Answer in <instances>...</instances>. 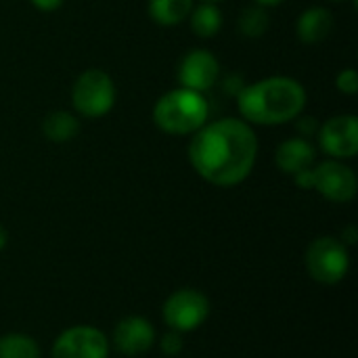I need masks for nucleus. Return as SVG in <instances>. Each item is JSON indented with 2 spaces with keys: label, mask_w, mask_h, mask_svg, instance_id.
<instances>
[{
  "label": "nucleus",
  "mask_w": 358,
  "mask_h": 358,
  "mask_svg": "<svg viewBox=\"0 0 358 358\" xmlns=\"http://www.w3.org/2000/svg\"><path fill=\"white\" fill-rule=\"evenodd\" d=\"M65 0H29V4L40 13H52L63 6Z\"/></svg>",
  "instance_id": "nucleus-24"
},
{
  "label": "nucleus",
  "mask_w": 358,
  "mask_h": 358,
  "mask_svg": "<svg viewBox=\"0 0 358 358\" xmlns=\"http://www.w3.org/2000/svg\"><path fill=\"white\" fill-rule=\"evenodd\" d=\"M220 76H222L220 61L208 48H191L189 52L182 55L176 67L178 86L195 92H208L220 82Z\"/></svg>",
  "instance_id": "nucleus-10"
},
{
  "label": "nucleus",
  "mask_w": 358,
  "mask_h": 358,
  "mask_svg": "<svg viewBox=\"0 0 358 358\" xmlns=\"http://www.w3.org/2000/svg\"><path fill=\"white\" fill-rule=\"evenodd\" d=\"M329 2H344V0H329Z\"/></svg>",
  "instance_id": "nucleus-29"
},
{
  "label": "nucleus",
  "mask_w": 358,
  "mask_h": 358,
  "mask_svg": "<svg viewBox=\"0 0 358 358\" xmlns=\"http://www.w3.org/2000/svg\"><path fill=\"white\" fill-rule=\"evenodd\" d=\"M334 31V13L327 6H308L296 19V36L302 44H321Z\"/></svg>",
  "instance_id": "nucleus-13"
},
{
  "label": "nucleus",
  "mask_w": 358,
  "mask_h": 358,
  "mask_svg": "<svg viewBox=\"0 0 358 358\" xmlns=\"http://www.w3.org/2000/svg\"><path fill=\"white\" fill-rule=\"evenodd\" d=\"M245 86V82H243V78L239 76V73H229V76H224V80H222V88L231 94V96H237L239 94V90Z\"/></svg>",
  "instance_id": "nucleus-23"
},
{
  "label": "nucleus",
  "mask_w": 358,
  "mask_h": 358,
  "mask_svg": "<svg viewBox=\"0 0 358 358\" xmlns=\"http://www.w3.org/2000/svg\"><path fill=\"white\" fill-rule=\"evenodd\" d=\"M285 0H254V4L258 6H264V8H275V6H281Z\"/></svg>",
  "instance_id": "nucleus-26"
},
{
  "label": "nucleus",
  "mask_w": 358,
  "mask_h": 358,
  "mask_svg": "<svg viewBox=\"0 0 358 358\" xmlns=\"http://www.w3.org/2000/svg\"><path fill=\"white\" fill-rule=\"evenodd\" d=\"M340 239H342V241H344V243H346L348 248H350V245H355V243L358 241L357 227H355V224H348V227H346V229L342 231V237H340Z\"/></svg>",
  "instance_id": "nucleus-25"
},
{
  "label": "nucleus",
  "mask_w": 358,
  "mask_h": 358,
  "mask_svg": "<svg viewBox=\"0 0 358 358\" xmlns=\"http://www.w3.org/2000/svg\"><path fill=\"white\" fill-rule=\"evenodd\" d=\"M40 130H42L46 141L63 145V143H69V141H73L78 136V132H80V117L73 111L55 109V111H48L44 115V120L40 124Z\"/></svg>",
  "instance_id": "nucleus-14"
},
{
  "label": "nucleus",
  "mask_w": 358,
  "mask_h": 358,
  "mask_svg": "<svg viewBox=\"0 0 358 358\" xmlns=\"http://www.w3.org/2000/svg\"><path fill=\"white\" fill-rule=\"evenodd\" d=\"M294 122H296L298 136H304V138H313V136H317V132H319V126H321V122H319L315 115H306V113L298 115Z\"/></svg>",
  "instance_id": "nucleus-21"
},
{
  "label": "nucleus",
  "mask_w": 358,
  "mask_h": 358,
  "mask_svg": "<svg viewBox=\"0 0 358 358\" xmlns=\"http://www.w3.org/2000/svg\"><path fill=\"white\" fill-rule=\"evenodd\" d=\"M193 6H195V0H149L147 13L155 25L174 27L189 19Z\"/></svg>",
  "instance_id": "nucleus-15"
},
{
  "label": "nucleus",
  "mask_w": 358,
  "mask_h": 358,
  "mask_svg": "<svg viewBox=\"0 0 358 358\" xmlns=\"http://www.w3.org/2000/svg\"><path fill=\"white\" fill-rule=\"evenodd\" d=\"M336 88L338 92L346 94V96H355L358 92V71L355 67H346L342 71H338L336 76Z\"/></svg>",
  "instance_id": "nucleus-19"
},
{
  "label": "nucleus",
  "mask_w": 358,
  "mask_h": 358,
  "mask_svg": "<svg viewBox=\"0 0 358 358\" xmlns=\"http://www.w3.org/2000/svg\"><path fill=\"white\" fill-rule=\"evenodd\" d=\"M304 266L313 281L321 285H338L350 273V250L340 237L321 235L308 243Z\"/></svg>",
  "instance_id": "nucleus-5"
},
{
  "label": "nucleus",
  "mask_w": 358,
  "mask_h": 358,
  "mask_svg": "<svg viewBox=\"0 0 358 358\" xmlns=\"http://www.w3.org/2000/svg\"><path fill=\"white\" fill-rule=\"evenodd\" d=\"M189 23L197 38H214L222 27V10L218 4L199 2L193 6L189 15Z\"/></svg>",
  "instance_id": "nucleus-16"
},
{
  "label": "nucleus",
  "mask_w": 358,
  "mask_h": 358,
  "mask_svg": "<svg viewBox=\"0 0 358 358\" xmlns=\"http://www.w3.org/2000/svg\"><path fill=\"white\" fill-rule=\"evenodd\" d=\"M159 348L166 357H178L185 348V338L182 334L174 331V329H168L162 338H159Z\"/></svg>",
  "instance_id": "nucleus-20"
},
{
  "label": "nucleus",
  "mask_w": 358,
  "mask_h": 358,
  "mask_svg": "<svg viewBox=\"0 0 358 358\" xmlns=\"http://www.w3.org/2000/svg\"><path fill=\"white\" fill-rule=\"evenodd\" d=\"M260 141L241 117L208 120L191 134L187 157L195 174L212 187L233 189L245 182L258 162Z\"/></svg>",
  "instance_id": "nucleus-1"
},
{
  "label": "nucleus",
  "mask_w": 358,
  "mask_h": 358,
  "mask_svg": "<svg viewBox=\"0 0 358 358\" xmlns=\"http://www.w3.org/2000/svg\"><path fill=\"white\" fill-rule=\"evenodd\" d=\"M0 358H42L40 344L27 334L0 336Z\"/></svg>",
  "instance_id": "nucleus-18"
},
{
  "label": "nucleus",
  "mask_w": 358,
  "mask_h": 358,
  "mask_svg": "<svg viewBox=\"0 0 358 358\" xmlns=\"http://www.w3.org/2000/svg\"><path fill=\"white\" fill-rule=\"evenodd\" d=\"M315 164H317V147L313 145L310 138L304 136H289L281 141L275 151V166L287 176L313 168Z\"/></svg>",
  "instance_id": "nucleus-12"
},
{
  "label": "nucleus",
  "mask_w": 358,
  "mask_h": 358,
  "mask_svg": "<svg viewBox=\"0 0 358 358\" xmlns=\"http://www.w3.org/2000/svg\"><path fill=\"white\" fill-rule=\"evenodd\" d=\"M319 149L329 159H352L358 153V117L355 113H338L321 122L317 132Z\"/></svg>",
  "instance_id": "nucleus-8"
},
{
  "label": "nucleus",
  "mask_w": 358,
  "mask_h": 358,
  "mask_svg": "<svg viewBox=\"0 0 358 358\" xmlns=\"http://www.w3.org/2000/svg\"><path fill=\"white\" fill-rule=\"evenodd\" d=\"M210 298L195 287H182L172 292L162 306V319L166 327L182 336L197 331L210 319Z\"/></svg>",
  "instance_id": "nucleus-6"
},
{
  "label": "nucleus",
  "mask_w": 358,
  "mask_h": 358,
  "mask_svg": "<svg viewBox=\"0 0 358 358\" xmlns=\"http://www.w3.org/2000/svg\"><path fill=\"white\" fill-rule=\"evenodd\" d=\"M157 340L155 327L147 317L130 315L115 323L113 327V346L124 357H141L153 348Z\"/></svg>",
  "instance_id": "nucleus-11"
},
{
  "label": "nucleus",
  "mask_w": 358,
  "mask_h": 358,
  "mask_svg": "<svg viewBox=\"0 0 358 358\" xmlns=\"http://www.w3.org/2000/svg\"><path fill=\"white\" fill-rule=\"evenodd\" d=\"M239 117L252 126H283L304 113L308 92L292 76H268L245 84L235 96Z\"/></svg>",
  "instance_id": "nucleus-2"
},
{
  "label": "nucleus",
  "mask_w": 358,
  "mask_h": 358,
  "mask_svg": "<svg viewBox=\"0 0 358 358\" xmlns=\"http://www.w3.org/2000/svg\"><path fill=\"white\" fill-rule=\"evenodd\" d=\"M268 29H271V17H268V8L264 6L258 4L245 6L237 17V31L243 38L256 40L262 38Z\"/></svg>",
  "instance_id": "nucleus-17"
},
{
  "label": "nucleus",
  "mask_w": 358,
  "mask_h": 358,
  "mask_svg": "<svg viewBox=\"0 0 358 358\" xmlns=\"http://www.w3.org/2000/svg\"><path fill=\"white\" fill-rule=\"evenodd\" d=\"M50 358H109V340L94 325H71L55 338Z\"/></svg>",
  "instance_id": "nucleus-7"
},
{
  "label": "nucleus",
  "mask_w": 358,
  "mask_h": 358,
  "mask_svg": "<svg viewBox=\"0 0 358 358\" xmlns=\"http://www.w3.org/2000/svg\"><path fill=\"white\" fill-rule=\"evenodd\" d=\"M296 187L302 189V191H313L315 189V170L313 168H306V170H300L298 174L292 176Z\"/></svg>",
  "instance_id": "nucleus-22"
},
{
  "label": "nucleus",
  "mask_w": 358,
  "mask_h": 358,
  "mask_svg": "<svg viewBox=\"0 0 358 358\" xmlns=\"http://www.w3.org/2000/svg\"><path fill=\"white\" fill-rule=\"evenodd\" d=\"M151 117L164 134L191 136L210 120V105L203 92L176 86L155 101Z\"/></svg>",
  "instance_id": "nucleus-3"
},
{
  "label": "nucleus",
  "mask_w": 358,
  "mask_h": 358,
  "mask_svg": "<svg viewBox=\"0 0 358 358\" xmlns=\"http://www.w3.org/2000/svg\"><path fill=\"white\" fill-rule=\"evenodd\" d=\"M115 101V82L105 69L88 67L71 84V107L78 117L101 120L107 113H111Z\"/></svg>",
  "instance_id": "nucleus-4"
},
{
  "label": "nucleus",
  "mask_w": 358,
  "mask_h": 358,
  "mask_svg": "<svg viewBox=\"0 0 358 358\" xmlns=\"http://www.w3.org/2000/svg\"><path fill=\"white\" fill-rule=\"evenodd\" d=\"M315 189L331 203H350L358 193L357 172L342 159H325L313 166Z\"/></svg>",
  "instance_id": "nucleus-9"
},
{
  "label": "nucleus",
  "mask_w": 358,
  "mask_h": 358,
  "mask_svg": "<svg viewBox=\"0 0 358 358\" xmlns=\"http://www.w3.org/2000/svg\"><path fill=\"white\" fill-rule=\"evenodd\" d=\"M8 245V231L0 224V252Z\"/></svg>",
  "instance_id": "nucleus-27"
},
{
  "label": "nucleus",
  "mask_w": 358,
  "mask_h": 358,
  "mask_svg": "<svg viewBox=\"0 0 358 358\" xmlns=\"http://www.w3.org/2000/svg\"><path fill=\"white\" fill-rule=\"evenodd\" d=\"M199 2H212V4H220V2H224V0H199Z\"/></svg>",
  "instance_id": "nucleus-28"
}]
</instances>
